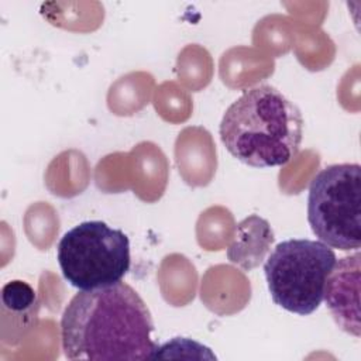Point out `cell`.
I'll use <instances>...</instances> for the list:
<instances>
[{
  "instance_id": "obj_4",
  "label": "cell",
  "mask_w": 361,
  "mask_h": 361,
  "mask_svg": "<svg viewBox=\"0 0 361 361\" xmlns=\"http://www.w3.org/2000/svg\"><path fill=\"white\" fill-rule=\"evenodd\" d=\"M63 278L79 290L121 282L130 269V240L120 228L87 220L68 230L56 247Z\"/></svg>"
},
{
  "instance_id": "obj_3",
  "label": "cell",
  "mask_w": 361,
  "mask_h": 361,
  "mask_svg": "<svg viewBox=\"0 0 361 361\" xmlns=\"http://www.w3.org/2000/svg\"><path fill=\"white\" fill-rule=\"evenodd\" d=\"M336 261L333 248L322 241L290 238L276 244L264 264L274 303L300 316L316 312Z\"/></svg>"
},
{
  "instance_id": "obj_5",
  "label": "cell",
  "mask_w": 361,
  "mask_h": 361,
  "mask_svg": "<svg viewBox=\"0 0 361 361\" xmlns=\"http://www.w3.org/2000/svg\"><path fill=\"white\" fill-rule=\"evenodd\" d=\"M307 221L319 241L343 251L361 245V166L334 164L312 179Z\"/></svg>"
},
{
  "instance_id": "obj_6",
  "label": "cell",
  "mask_w": 361,
  "mask_h": 361,
  "mask_svg": "<svg viewBox=\"0 0 361 361\" xmlns=\"http://www.w3.org/2000/svg\"><path fill=\"white\" fill-rule=\"evenodd\" d=\"M360 251L336 261L324 286L323 299L336 324L360 337Z\"/></svg>"
},
{
  "instance_id": "obj_7",
  "label": "cell",
  "mask_w": 361,
  "mask_h": 361,
  "mask_svg": "<svg viewBox=\"0 0 361 361\" xmlns=\"http://www.w3.org/2000/svg\"><path fill=\"white\" fill-rule=\"evenodd\" d=\"M1 300L4 309L18 316L25 331L37 324L39 300L37 292L27 282L20 279L7 282L1 289Z\"/></svg>"
},
{
  "instance_id": "obj_2",
  "label": "cell",
  "mask_w": 361,
  "mask_h": 361,
  "mask_svg": "<svg viewBox=\"0 0 361 361\" xmlns=\"http://www.w3.org/2000/svg\"><path fill=\"white\" fill-rule=\"evenodd\" d=\"M219 134L226 149L254 168L282 166L299 152L303 117L299 107L271 85H257L223 114Z\"/></svg>"
},
{
  "instance_id": "obj_1",
  "label": "cell",
  "mask_w": 361,
  "mask_h": 361,
  "mask_svg": "<svg viewBox=\"0 0 361 361\" xmlns=\"http://www.w3.org/2000/svg\"><path fill=\"white\" fill-rule=\"evenodd\" d=\"M151 312L128 283L78 292L61 317V345L68 360L155 358Z\"/></svg>"
}]
</instances>
